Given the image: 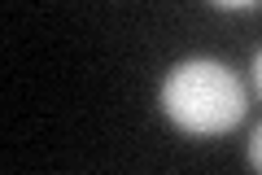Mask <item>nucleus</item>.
<instances>
[{
  "label": "nucleus",
  "instance_id": "obj_1",
  "mask_svg": "<svg viewBox=\"0 0 262 175\" xmlns=\"http://www.w3.org/2000/svg\"><path fill=\"white\" fill-rule=\"evenodd\" d=\"M158 110L175 131L192 140H214L241 127L249 114V92L241 74L219 57H184L158 83Z\"/></svg>",
  "mask_w": 262,
  "mask_h": 175
},
{
  "label": "nucleus",
  "instance_id": "obj_2",
  "mask_svg": "<svg viewBox=\"0 0 262 175\" xmlns=\"http://www.w3.org/2000/svg\"><path fill=\"white\" fill-rule=\"evenodd\" d=\"M245 158H249V166H253V171H262V123L253 127L249 145H245Z\"/></svg>",
  "mask_w": 262,
  "mask_h": 175
},
{
  "label": "nucleus",
  "instance_id": "obj_3",
  "mask_svg": "<svg viewBox=\"0 0 262 175\" xmlns=\"http://www.w3.org/2000/svg\"><path fill=\"white\" fill-rule=\"evenodd\" d=\"M214 9H227V13H245V9H258L262 0H210Z\"/></svg>",
  "mask_w": 262,
  "mask_h": 175
},
{
  "label": "nucleus",
  "instance_id": "obj_4",
  "mask_svg": "<svg viewBox=\"0 0 262 175\" xmlns=\"http://www.w3.org/2000/svg\"><path fill=\"white\" fill-rule=\"evenodd\" d=\"M253 88H258V96H262V48L253 53Z\"/></svg>",
  "mask_w": 262,
  "mask_h": 175
}]
</instances>
